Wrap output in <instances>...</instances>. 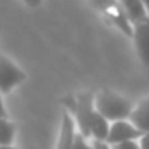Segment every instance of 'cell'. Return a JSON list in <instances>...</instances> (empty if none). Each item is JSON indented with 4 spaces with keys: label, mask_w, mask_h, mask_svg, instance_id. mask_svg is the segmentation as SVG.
Returning <instances> with one entry per match:
<instances>
[{
    "label": "cell",
    "mask_w": 149,
    "mask_h": 149,
    "mask_svg": "<svg viewBox=\"0 0 149 149\" xmlns=\"http://www.w3.org/2000/svg\"><path fill=\"white\" fill-rule=\"evenodd\" d=\"M74 133H76V125H74L70 114L67 111H63L61 125H60V133H58V142H56V149H70L72 147Z\"/></svg>",
    "instance_id": "cell-8"
},
{
    "label": "cell",
    "mask_w": 149,
    "mask_h": 149,
    "mask_svg": "<svg viewBox=\"0 0 149 149\" xmlns=\"http://www.w3.org/2000/svg\"><path fill=\"white\" fill-rule=\"evenodd\" d=\"M93 97L91 91H81L77 95H67L61 98V105L70 114L76 132L81 133L84 139H93L105 142L107 132H109V121L104 119L93 107Z\"/></svg>",
    "instance_id": "cell-1"
},
{
    "label": "cell",
    "mask_w": 149,
    "mask_h": 149,
    "mask_svg": "<svg viewBox=\"0 0 149 149\" xmlns=\"http://www.w3.org/2000/svg\"><path fill=\"white\" fill-rule=\"evenodd\" d=\"M128 121L142 133L149 132V95L144 97L137 105H133V109L128 116Z\"/></svg>",
    "instance_id": "cell-7"
},
{
    "label": "cell",
    "mask_w": 149,
    "mask_h": 149,
    "mask_svg": "<svg viewBox=\"0 0 149 149\" xmlns=\"http://www.w3.org/2000/svg\"><path fill=\"white\" fill-rule=\"evenodd\" d=\"M21 2H23L26 7H30V9H37V7L42 6V0H21Z\"/></svg>",
    "instance_id": "cell-14"
},
{
    "label": "cell",
    "mask_w": 149,
    "mask_h": 149,
    "mask_svg": "<svg viewBox=\"0 0 149 149\" xmlns=\"http://www.w3.org/2000/svg\"><path fill=\"white\" fill-rule=\"evenodd\" d=\"M70 149H93V146L90 144L88 139H84L81 133H74V139H72V147Z\"/></svg>",
    "instance_id": "cell-11"
},
{
    "label": "cell",
    "mask_w": 149,
    "mask_h": 149,
    "mask_svg": "<svg viewBox=\"0 0 149 149\" xmlns=\"http://www.w3.org/2000/svg\"><path fill=\"white\" fill-rule=\"evenodd\" d=\"M91 146H93V149H111V146H107L105 142H100V140H93Z\"/></svg>",
    "instance_id": "cell-16"
},
{
    "label": "cell",
    "mask_w": 149,
    "mask_h": 149,
    "mask_svg": "<svg viewBox=\"0 0 149 149\" xmlns=\"http://www.w3.org/2000/svg\"><path fill=\"white\" fill-rule=\"evenodd\" d=\"M118 2H119L121 7L125 9V13H126L128 19H130V23H133V21H137V19L147 16L146 11H144V7H142V4H140V0H118Z\"/></svg>",
    "instance_id": "cell-10"
},
{
    "label": "cell",
    "mask_w": 149,
    "mask_h": 149,
    "mask_svg": "<svg viewBox=\"0 0 149 149\" xmlns=\"http://www.w3.org/2000/svg\"><path fill=\"white\" fill-rule=\"evenodd\" d=\"M93 107L104 119H107L109 123H114V121L128 119V116L133 109V104L126 97L104 88L98 93H95Z\"/></svg>",
    "instance_id": "cell-2"
},
{
    "label": "cell",
    "mask_w": 149,
    "mask_h": 149,
    "mask_svg": "<svg viewBox=\"0 0 149 149\" xmlns=\"http://www.w3.org/2000/svg\"><path fill=\"white\" fill-rule=\"evenodd\" d=\"M111 149H140V147H139V142L137 140H126V142H121V144L112 146Z\"/></svg>",
    "instance_id": "cell-12"
},
{
    "label": "cell",
    "mask_w": 149,
    "mask_h": 149,
    "mask_svg": "<svg viewBox=\"0 0 149 149\" xmlns=\"http://www.w3.org/2000/svg\"><path fill=\"white\" fill-rule=\"evenodd\" d=\"M2 118H9V114H7V109L4 105V95L0 93V119Z\"/></svg>",
    "instance_id": "cell-15"
},
{
    "label": "cell",
    "mask_w": 149,
    "mask_h": 149,
    "mask_svg": "<svg viewBox=\"0 0 149 149\" xmlns=\"http://www.w3.org/2000/svg\"><path fill=\"white\" fill-rule=\"evenodd\" d=\"M137 142H139V147L140 149H149V132L147 133H142Z\"/></svg>",
    "instance_id": "cell-13"
},
{
    "label": "cell",
    "mask_w": 149,
    "mask_h": 149,
    "mask_svg": "<svg viewBox=\"0 0 149 149\" xmlns=\"http://www.w3.org/2000/svg\"><path fill=\"white\" fill-rule=\"evenodd\" d=\"M0 149H19V147H14V146H7V147H0Z\"/></svg>",
    "instance_id": "cell-18"
},
{
    "label": "cell",
    "mask_w": 149,
    "mask_h": 149,
    "mask_svg": "<svg viewBox=\"0 0 149 149\" xmlns=\"http://www.w3.org/2000/svg\"><path fill=\"white\" fill-rule=\"evenodd\" d=\"M16 137V125L9 118L0 119V147H7L14 144Z\"/></svg>",
    "instance_id": "cell-9"
},
{
    "label": "cell",
    "mask_w": 149,
    "mask_h": 149,
    "mask_svg": "<svg viewBox=\"0 0 149 149\" xmlns=\"http://www.w3.org/2000/svg\"><path fill=\"white\" fill-rule=\"evenodd\" d=\"M140 4H142V7H144L146 14L149 16V0H140Z\"/></svg>",
    "instance_id": "cell-17"
},
{
    "label": "cell",
    "mask_w": 149,
    "mask_h": 149,
    "mask_svg": "<svg viewBox=\"0 0 149 149\" xmlns=\"http://www.w3.org/2000/svg\"><path fill=\"white\" fill-rule=\"evenodd\" d=\"M91 9H95L107 25L119 30L123 35L132 37V23L118 0H88Z\"/></svg>",
    "instance_id": "cell-3"
},
{
    "label": "cell",
    "mask_w": 149,
    "mask_h": 149,
    "mask_svg": "<svg viewBox=\"0 0 149 149\" xmlns=\"http://www.w3.org/2000/svg\"><path fill=\"white\" fill-rule=\"evenodd\" d=\"M135 51L142 65L149 68V16H144L132 23V37Z\"/></svg>",
    "instance_id": "cell-5"
},
{
    "label": "cell",
    "mask_w": 149,
    "mask_h": 149,
    "mask_svg": "<svg viewBox=\"0 0 149 149\" xmlns=\"http://www.w3.org/2000/svg\"><path fill=\"white\" fill-rule=\"evenodd\" d=\"M142 135L140 130H137L128 119H123V121H114L109 125V132H107V137H105V144L107 146H116V144H121V142H126V140H139Z\"/></svg>",
    "instance_id": "cell-6"
},
{
    "label": "cell",
    "mask_w": 149,
    "mask_h": 149,
    "mask_svg": "<svg viewBox=\"0 0 149 149\" xmlns=\"http://www.w3.org/2000/svg\"><path fill=\"white\" fill-rule=\"evenodd\" d=\"M25 79H26L25 70H21L11 58L0 54V93L9 95Z\"/></svg>",
    "instance_id": "cell-4"
}]
</instances>
